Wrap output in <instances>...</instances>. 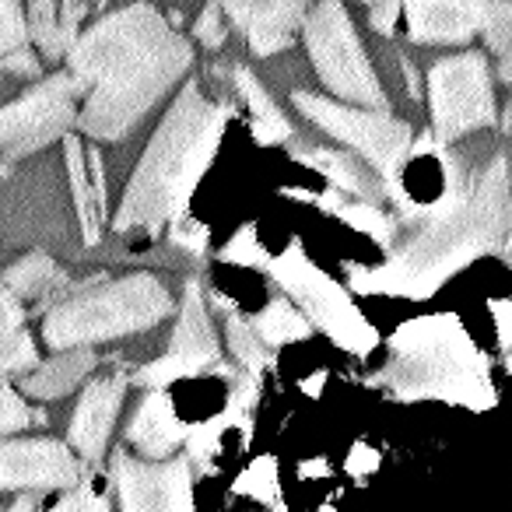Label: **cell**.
<instances>
[{
    "mask_svg": "<svg viewBox=\"0 0 512 512\" xmlns=\"http://www.w3.org/2000/svg\"><path fill=\"white\" fill-rule=\"evenodd\" d=\"M495 0H404L407 39L421 46L467 43L488 29Z\"/></svg>",
    "mask_w": 512,
    "mask_h": 512,
    "instance_id": "obj_13",
    "label": "cell"
},
{
    "mask_svg": "<svg viewBox=\"0 0 512 512\" xmlns=\"http://www.w3.org/2000/svg\"><path fill=\"white\" fill-rule=\"evenodd\" d=\"M29 43V15L18 0H0V57Z\"/></svg>",
    "mask_w": 512,
    "mask_h": 512,
    "instance_id": "obj_29",
    "label": "cell"
},
{
    "mask_svg": "<svg viewBox=\"0 0 512 512\" xmlns=\"http://www.w3.org/2000/svg\"><path fill=\"white\" fill-rule=\"evenodd\" d=\"M218 4L246 36L256 57H274L288 50L313 8V0H218Z\"/></svg>",
    "mask_w": 512,
    "mask_h": 512,
    "instance_id": "obj_14",
    "label": "cell"
},
{
    "mask_svg": "<svg viewBox=\"0 0 512 512\" xmlns=\"http://www.w3.org/2000/svg\"><path fill=\"white\" fill-rule=\"evenodd\" d=\"M428 109L442 144L484 130L495 123V92H491L488 60L481 53L435 60L428 71Z\"/></svg>",
    "mask_w": 512,
    "mask_h": 512,
    "instance_id": "obj_9",
    "label": "cell"
},
{
    "mask_svg": "<svg viewBox=\"0 0 512 512\" xmlns=\"http://www.w3.org/2000/svg\"><path fill=\"white\" fill-rule=\"evenodd\" d=\"M81 463L60 439H4L0 442V491L74 488Z\"/></svg>",
    "mask_w": 512,
    "mask_h": 512,
    "instance_id": "obj_12",
    "label": "cell"
},
{
    "mask_svg": "<svg viewBox=\"0 0 512 512\" xmlns=\"http://www.w3.org/2000/svg\"><path fill=\"white\" fill-rule=\"evenodd\" d=\"M60 509H109V502H106V498H102L99 495V491H95V488H88V484H74V491H71V495H64V498H60V502H57V512Z\"/></svg>",
    "mask_w": 512,
    "mask_h": 512,
    "instance_id": "obj_36",
    "label": "cell"
},
{
    "mask_svg": "<svg viewBox=\"0 0 512 512\" xmlns=\"http://www.w3.org/2000/svg\"><path fill=\"white\" fill-rule=\"evenodd\" d=\"M235 88L242 92V99H246V106H249V116H253L256 141L281 144L292 137V123L285 120V113H281L278 102L271 99V92H267L246 67H235Z\"/></svg>",
    "mask_w": 512,
    "mask_h": 512,
    "instance_id": "obj_22",
    "label": "cell"
},
{
    "mask_svg": "<svg viewBox=\"0 0 512 512\" xmlns=\"http://www.w3.org/2000/svg\"><path fill=\"white\" fill-rule=\"evenodd\" d=\"M39 355H36V341H32L29 330H18L11 337H0V376H8V372H25V369H36Z\"/></svg>",
    "mask_w": 512,
    "mask_h": 512,
    "instance_id": "obj_28",
    "label": "cell"
},
{
    "mask_svg": "<svg viewBox=\"0 0 512 512\" xmlns=\"http://www.w3.org/2000/svg\"><path fill=\"white\" fill-rule=\"evenodd\" d=\"M193 36H197L200 46H207V50H218V46L225 43L228 25H225V11H221L218 0H211V4L197 15V22H193Z\"/></svg>",
    "mask_w": 512,
    "mask_h": 512,
    "instance_id": "obj_31",
    "label": "cell"
},
{
    "mask_svg": "<svg viewBox=\"0 0 512 512\" xmlns=\"http://www.w3.org/2000/svg\"><path fill=\"white\" fill-rule=\"evenodd\" d=\"M32 407L22 400V393L15 390V386L0 383V435H11L18 432V428H29L32 425Z\"/></svg>",
    "mask_w": 512,
    "mask_h": 512,
    "instance_id": "obj_30",
    "label": "cell"
},
{
    "mask_svg": "<svg viewBox=\"0 0 512 512\" xmlns=\"http://www.w3.org/2000/svg\"><path fill=\"white\" fill-rule=\"evenodd\" d=\"M253 327H256V334L267 341V348H281V344L302 341V337L313 334L309 316L302 313L299 306H292L288 299H274L264 313L253 316Z\"/></svg>",
    "mask_w": 512,
    "mask_h": 512,
    "instance_id": "obj_23",
    "label": "cell"
},
{
    "mask_svg": "<svg viewBox=\"0 0 512 512\" xmlns=\"http://www.w3.org/2000/svg\"><path fill=\"white\" fill-rule=\"evenodd\" d=\"M64 165H67V183H71L81 239H85V246H95V242H99L102 218H106V207H102L99 193H95L92 169H88V148L78 141V137L64 134Z\"/></svg>",
    "mask_w": 512,
    "mask_h": 512,
    "instance_id": "obj_19",
    "label": "cell"
},
{
    "mask_svg": "<svg viewBox=\"0 0 512 512\" xmlns=\"http://www.w3.org/2000/svg\"><path fill=\"white\" fill-rule=\"evenodd\" d=\"M172 225V232H169V239L176 242V246H183V249H190V253H204V246H207V228L200 225V221H193L190 218V211L186 214H179L176 221H169Z\"/></svg>",
    "mask_w": 512,
    "mask_h": 512,
    "instance_id": "obj_32",
    "label": "cell"
},
{
    "mask_svg": "<svg viewBox=\"0 0 512 512\" xmlns=\"http://www.w3.org/2000/svg\"><path fill=\"white\" fill-rule=\"evenodd\" d=\"M495 316H498V344L509 351L512 348V299L509 302H498Z\"/></svg>",
    "mask_w": 512,
    "mask_h": 512,
    "instance_id": "obj_38",
    "label": "cell"
},
{
    "mask_svg": "<svg viewBox=\"0 0 512 512\" xmlns=\"http://www.w3.org/2000/svg\"><path fill=\"white\" fill-rule=\"evenodd\" d=\"M221 260H232V264H267V256L253 246V232H249V228L239 232L235 242H228V246L221 249Z\"/></svg>",
    "mask_w": 512,
    "mask_h": 512,
    "instance_id": "obj_35",
    "label": "cell"
},
{
    "mask_svg": "<svg viewBox=\"0 0 512 512\" xmlns=\"http://www.w3.org/2000/svg\"><path fill=\"white\" fill-rule=\"evenodd\" d=\"M127 439L141 456H169L172 449H179L190 439V425L179 418L172 400L162 390H151L137 407L134 421H130Z\"/></svg>",
    "mask_w": 512,
    "mask_h": 512,
    "instance_id": "obj_17",
    "label": "cell"
},
{
    "mask_svg": "<svg viewBox=\"0 0 512 512\" xmlns=\"http://www.w3.org/2000/svg\"><path fill=\"white\" fill-rule=\"evenodd\" d=\"M362 4H372V0H362Z\"/></svg>",
    "mask_w": 512,
    "mask_h": 512,
    "instance_id": "obj_41",
    "label": "cell"
},
{
    "mask_svg": "<svg viewBox=\"0 0 512 512\" xmlns=\"http://www.w3.org/2000/svg\"><path fill=\"white\" fill-rule=\"evenodd\" d=\"M292 102L299 106V113L309 123L327 130L330 137L344 141L348 148H355L386 183L397 179L400 165L407 162V155L414 148L411 127L404 120H397V116H390L386 109L355 106V102H344V99L341 102L323 99V95H309V92H295Z\"/></svg>",
    "mask_w": 512,
    "mask_h": 512,
    "instance_id": "obj_7",
    "label": "cell"
},
{
    "mask_svg": "<svg viewBox=\"0 0 512 512\" xmlns=\"http://www.w3.org/2000/svg\"><path fill=\"white\" fill-rule=\"evenodd\" d=\"M295 158L313 169H320V176L330 179L334 190H344V193H355L362 200H383L386 197V179L383 176H369L358 158H351L348 151H337V148H313V151H302L295 148Z\"/></svg>",
    "mask_w": 512,
    "mask_h": 512,
    "instance_id": "obj_20",
    "label": "cell"
},
{
    "mask_svg": "<svg viewBox=\"0 0 512 512\" xmlns=\"http://www.w3.org/2000/svg\"><path fill=\"white\" fill-rule=\"evenodd\" d=\"M172 313V295L155 274H127L99 288L71 292L50 309L43 337L50 348H78L113 337L141 334Z\"/></svg>",
    "mask_w": 512,
    "mask_h": 512,
    "instance_id": "obj_5",
    "label": "cell"
},
{
    "mask_svg": "<svg viewBox=\"0 0 512 512\" xmlns=\"http://www.w3.org/2000/svg\"><path fill=\"white\" fill-rule=\"evenodd\" d=\"M123 393H127V376L123 372H106V376H95L85 386L78 407H74L71 418V446L78 449V456L85 463H95L109 446V435H113L116 414H120Z\"/></svg>",
    "mask_w": 512,
    "mask_h": 512,
    "instance_id": "obj_15",
    "label": "cell"
},
{
    "mask_svg": "<svg viewBox=\"0 0 512 512\" xmlns=\"http://www.w3.org/2000/svg\"><path fill=\"white\" fill-rule=\"evenodd\" d=\"M193 46L151 4L99 18L67 50L81 85L78 130L95 141H123L190 71Z\"/></svg>",
    "mask_w": 512,
    "mask_h": 512,
    "instance_id": "obj_2",
    "label": "cell"
},
{
    "mask_svg": "<svg viewBox=\"0 0 512 512\" xmlns=\"http://www.w3.org/2000/svg\"><path fill=\"white\" fill-rule=\"evenodd\" d=\"M400 11H404V0H372L369 25L379 32V36H393V32H397Z\"/></svg>",
    "mask_w": 512,
    "mask_h": 512,
    "instance_id": "obj_34",
    "label": "cell"
},
{
    "mask_svg": "<svg viewBox=\"0 0 512 512\" xmlns=\"http://www.w3.org/2000/svg\"><path fill=\"white\" fill-rule=\"evenodd\" d=\"M25 327V306L8 285H0V337H11Z\"/></svg>",
    "mask_w": 512,
    "mask_h": 512,
    "instance_id": "obj_33",
    "label": "cell"
},
{
    "mask_svg": "<svg viewBox=\"0 0 512 512\" xmlns=\"http://www.w3.org/2000/svg\"><path fill=\"white\" fill-rule=\"evenodd\" d=\"M95 369V351L88 344H78V348H60L50 362L36 365L29 376L22 379L25 397L32 400H60Z\"/></svg>",
    "mask_w": 512,
    "mask_h": 512,
    "instance_id": "obj_18",
    "label": "cell"
},
{
    "mask_svg": "<svg viewBox=\"0 0 512 512\" xmlns=\"http://www.w3.org/2000/svg\"><path fill=\"white\" fill-rule=\"evenodd\" d=\"M169 355L183 365L186 376H197L200 369L218 365V358H221L218 334H214L211 313H207L204 292H200L197 281L186 285L183 302H179V320L169 337Z\"/></svg>",
    "mask_w": 512,
    "mask_h": 512,
    "instance_id": "obj_16",
    "label": "cell"
},
{
    "mask_svg": "<svg viewBox=\"0 0 512 512\" xmlns=\"http://www.w3.org/2000/svg\"><path fill=\"white\" fill-rule=\"evenodd\" d=\"M264 267L292 292V299L302 306L309 323H316L323 334H330L341 348L355 351V355L372 351L376 330L362 320V313L348 299V292L334 278H327L313 260H306L299 246L285 249L278 260H267Z\"/></svg>",
    "mask_w": 512,
    "mask_h": 512,
    "instance_id": "obj_8",
    "label": "cell"
},
{
    "mask_svg": "<svg viewBox=\"0 0 512 512\" xmlns=\"http://www.w3.org/2000/svg\"><path fill=\"white\" fill-rule=\"evenodd\" d=\"M29 36L32 43L43 50V57L60 60L71 50L74 36L67 32L64 18H60L57 0H32L29 4Z\"/></svg>",
    "mask_w": 512,
    "mask_h": 512,
    "instance_id": "obj_24",
    "label": "cell"
},
{
    "mask_svg": "<svg viewBox=\"0 0 512 512\" xmlns=\"http://www.w3.org/2000/svg\"><path fill=\"white\" fill-rule=\"evenodd\" d=\"M302 32H306L309 60L327 92H334L344 102H355V106L386 109L383 85L372 71L369 53L362 50V39H358L348 11L341 8V0H316V8H309L306 22H302Z\"/></svg>",
    "mask_w": 512,
    "mask_h": 512,
    "instance_id": "obj_6",
    "label": "cell"
},
{
    "mask_svg": "<svg viewBox=\"0 0 512 512\" xmlns=\"http://www.w3.org/2000/svg\"><path fill=\"white\" fill-rule=\"evenodd\" d=\"M498 78H502L505 85H512V43H509V50L502 53V64H498Z\"/></svg>",
    "mask_w": 512,
    "mask_h": 512,
    "instance_id": "obj_39",
    "label": "cell"
},
{
    "mask_svg": "<svg viewBox=\"0 0 512 512\" xmlns=\"http://www.w3.org/2000/svg\"><path fill=\"white\" fill-rule=\"evenodd\" d=\"M225 337H228V351L246 365L249 372H260L271 365V348L260 334H256L253 320H242L239 313L225 316Z\"/></svg>",
    "mask_w": 512,
    "mask_h": 512,
    "instance_id": "obj_25",
    "label": "cell"
},
{
    "mask_svg": "<svg viewBox=\"0 0 512 512\" xmlns=\"http://www.w3.org/2000/svg\"><path fill=\"white\" fill-rule=\"evenodd\" d=\"M512 239V172L502 151L449 155L446 186L428 204L404 207L393 232L390 260L351 271V288L369 295L425 299L449 274L498 253Z\"/></svg>",
    "mask_w": 512,
    "mask_h": 512,
    "instance_id": "obj_1",
    "label": "cell"
},
{
    "mask_svg": "<svg viewBox=\"0 0 512 512\" xmlns=\"http://www.w3.org/2000/svg\"><path fill=\"white\" fill-rule=\"evenodd\" d=\"M0 71L29 74V78H36V74H39V60H36V53L29 50V43H25V46H18V50H11V53H4V57H0Z\"/></svg>",
    "mask_w": 512,
    "mask_h": 512,
    "instance_id": "obj_37",
    "label": "cell"
},
{
    "mask_svg": "<svg viewBox=\"0 0 512 512\" xmlns=\"http://www.w3.org/2000/svg\"><path fill=\"white\" fill-rule=\"evenodd\" d=\"M225 116L228 109L207 99L193 81L176 95L130 176L113 218L116 232L158 235L169 221L186 214L200 176L218 155Z\"/></svg>",
    "mask_w": 512,
    "mask_h": 512,
    "instance_id": "obj_3",
    "label": "cell"
},
{
    "mask_svg": "<svg viewBox=\"0 0 512 512\" xmlns=\"http://www.w3.org/2000/svg\"><path fill=\"white\" fill-rule=\"evenodd\" d=\"M505 369H509V376H512V348H509V355H505Z\"/></svg>",
    "mask_w": 512,
    "mask_h": 512,
    "instance_id": "obj_40",
    "label": "cell"
},
{
    "mask_svg": "<svg viewBox=\"0 0 512 512\" xmlns=\"http://www.w3.org/2000/svg\"><path fill=\"white\" fill-rule=\"evenodd\" d=\"M337 214H341L344 221H351V225H355L358 232L372 235V239H376L379 246H390V242H393V232H397V218H390V214H386L383 207L376 204V200H358V204H341V207H337Z\"/></svg>",
    "mask_w": 512,
    "mask_h": 512,
    "instance_id": "obj_26",
    "label": "cell"
},
{
    "mask_svg": "<svg viewBox=\"0 0 512 512\" xmlns=\"http://www.w3.org/2000/svg\"><path fill=\"white\" fill-rule=\"evenodd\" d=\"M235 491L253 495L256 502H274L278 498V463L271 456H260L256 463H249V470L239 477Z\"/></svg>",
    "mask_w": 512,
    "mask_h": 512,
    "instance_id": "obj_27",
    "label": "cell"
},
{
    "mask_svg": "<svg viewBox=\"0 0 512 512\" xmlns=\"http://www.w3.org/2000/svg\"><path fill=\"white\" fill-rule=\"evenodd\" d=\"M81 85L71 71H60L0 109V155L22 158L50 148L78 123Z\"/></svg>",
    "mask_w": 512,
    "mask_h": 512,
    "instance_id": "obj_10",
    "label": "cell"
},
{
    "mask_svg": "<svg viewBox=\"0 0 512 512\" xmlns=\"http://www.w3.org/2000/svg\"><path fill=\"white\" fill-rule=\"evenodd\" d=\"M0 285H8L11 292L18 295V299H53V295L64 292L67 285V274L57 267V260L46 253H29L22 256L18 264H11L8 271H4V278H0Z\"/></svg>",
    "mask_w": 512,
    "mask_h": 512,
    "instance_id": "obj_21",
    "label": "cell"
},
{
    "mask_svg": "<svg viewBox=\"0 0 512 512\" xmlns=\"http://www.w3.org/2000/svg\"><path fill=\"white\" fill-rule=\"evenodd\" d=\"M113 484L120 491V505L127 512L144 509H193L190 491V460H137L116 449L113 453Z\"/></svg>",
    "mask_w": 512,
    "mask_h": 512,
    "instance_id": "obj_11",
    "label": "cell"
},
{
    "mask_svg": "<svg viewBox=\"0 0 512 512\" xmlns=\"http://www.w3.org/2000/svg\"><path fill=\"white\" fill-rule=\"evenodd\" d=\"M400 400H446L463 407H491L488 355L446 313L418 316L390 337V362L379 372Z\"/></svg>",
    "mask_w": 512,
    "mask_h": 512,
    "instance_id": "obj_4",
    "label": "cell"
}]
</instances>
